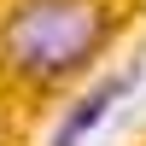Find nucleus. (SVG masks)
<instances>
[{
    "label": "nucleus",
    "mask_w": 146,
    "mask_h": 146,
    "mask_svg": "<svg viewBox=\"0 0 146 146\" xmlns=\"http://www.w3.org/2000/svg\"><path fill=\"white\" fill-rule=\"evenodd\" d=\"M123 94H129V76H117V82H100L94 94H82V100H76V105L64 111V123H58L53 146H82V140L94 135V129H100V117L111 111V105L123 100Z\"/></svg>",
    "instance_id": "f03ea898"
},
{
    "label": "nucleus",
    "mask_w": 146,
    "mask_h": 146,
    "mask_svg": "<svg viewBox=\"0 0 146 146\" xmlns=\"http://www.w3.org/2000/svg\"><path fill=\"white\" fill-rule=\"evenodd\" d=\"M111 35L100 0H18L0 23V58L29 82H64Z\"/></svg>",
    "instance_id": "f257e3e1"
}]
</instances>
